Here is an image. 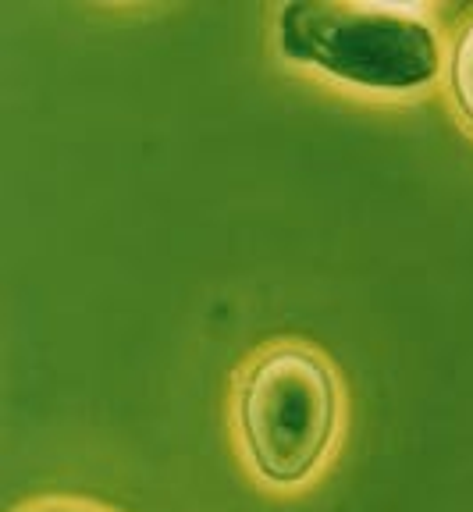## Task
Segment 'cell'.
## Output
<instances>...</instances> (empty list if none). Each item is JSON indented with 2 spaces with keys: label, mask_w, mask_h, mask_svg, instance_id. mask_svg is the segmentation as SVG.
Instances as JSON below:
<instances>
[{
  "label": "cell",
  "mask_w": 473,
  "mask_h": 512,
  "mask_svg": "<svg viewBox=\"0 0 473 512\" xmlns=\"http://www.w3.org/2000/svg\"><path fill=\"white\" fill-rule=\"evenodd\" d=\"M274 40L285 61L370 93H417L441 72V43L420 4L292 0Z\"/></svg>",
  "instance_id": "1"
},
{
  "label": "cell",
  "mask_w": 473,
  "mask_h": 512,
  "mask_svg": "<svg viewBox=\"0 0 473 512\" xmlns=\"http://www.w3.org/2000/svg\"><path fill=\"white\" fill-rule=\"evenodd\" d=\"M235 420L249 463L267 484H303L335 445L338 381L306 345H274L242 374Z\"/></svg>",
  "instance_id": "2"
},
{
  "label": "cell",
  "mask_w": 473,
  "mask_h": 512,
  "mask_svg": "<svg viewBox=\"0 0 473 512\" xmlns=\"http://www.w3.org/2000/svg\"><path fill=\"white\" fill-rule=\"evenodd\" d=\"M452 93L459 100V111L473 125V18L463 25L456 50H452Z\"/></svg>",
  "instance_id": "3"
},
{
  "label": "cell",
  "mask_w": 473,
  "mask_h": 512,
  "mask_svg": "<svg viewBox=\"0 0 473 512\" xmlns=\"http://www.w3.org/2000/svg\"><path fill=\"white\" fill-rule=\"evenodd\" d=\"M25 512H97V509H86V505H65V502H50V505H33V509Z\"/></svg>",
  "instance_id": "4"
}]
</instances>
